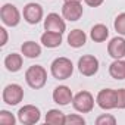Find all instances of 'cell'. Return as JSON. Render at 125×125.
Here are the masks:
<instances>
[{
  "instance_id": "6da1fadb",
  "label": "cell",
  "mask_w": 125,
  "mask_h": 125,
  "mask_svg": "<svg viewBox=\"0 0 125 125\" xmlns=\"http://www.w3.org/2000/svg\"><path fill=\"white\" fill-rule=\"evenodd\" d=\"M25 80L31 88H34V90L43 88L46 85V81H47V71L41 65H32L27 69Z\"/></svg>"
},
{
  "instance_id": "7a4b0ae2",
  "label": "cell",
  "mask_w": 125,
  "mask_h": 125,
  "mask_svg": "<svg viewBox=\"0 0 125 125\" xmlns=\"http://www.w3.org/2000/svg\"><path fill=\"white\" fill-rule=\"evenodd\" d=\"M50 71L56 80H68L74 72V65L68 57H57L52 62Z\"/></svg>"
},
{
  "instance_id": "3957f363",
  "label": "cell",
  "mask_w": 125,
  "mask_h": 125,
  "mask_svg": "<svg viewBox=\"0 0 125 125\" xmlns=\"http://www.w3.org/2000/svg\"><path fill=\"white\" fill-rule=\"evenodd\" d=\"M72 106L80 113H88L94 107V97L90 91H80L74 96Z\"/></svg>"
},
{
  "instance_id": "277c9868",
  "label": "cell",
  "mask_w": 125,
  "mask_h": 125,
  "mask_svg": "<svg viewBox=\"0 0 125 125\" xmlns=\"http://www.w3.org/2000/svg\"><path fill=\"white\" fill-rule=\"evenodd\" d=\"M78 69L85 77H93L99 71V60L93 54H85L78 60Z\"/></svg>"
},
{
  "instance_id": "5b68a950",
  "label": "cell",
  "mask_w": 125,
  "mask_h": 125,
  "mask_svg": "<svg viewBox=\"0 0 125 125\" xmlns=\"http://www.w3.org/2000/svg\"><path fill=\"white\" fill-rule=\"evenodd\" d=\"M24 99V88L19 84H9L3 90V102L9 106H15Z\"/></svg>"
},
{
  "instance_id": "8992f818",
  "label": "cell",
  "mask_w": 125,
  "mask_h": 125,
  "mask_svg": "<svg viewBox=\"0 0 125 125\" xmlns=\"http://www.w3.org/2000/svg\"><path fill=\"white\" fill-rule=\"evenodd\" d=\"M40 109L35 107L34 104H25L24 107L19 109L18 112V119L24 125H32L40 121Z\"/></svg>"
},
{
  "instance_id": "52a82bcc",
  "label": "cell",
  "mask_w": 125,
  "mask_h": 125,
  "mask_svg": "<svg viewBox=\"0 0 125 125\" xmlns=\"http://www.w3.org/2000/svg\"><path fill=\"white\" fill-rule=\"evenodd\" d=\"M0 18H2L3 24L8 27H16L21 21V13L16 9L15 5L6 3L2 6V10H0Z\"/></svg>"
},
{
  "instance_id": "ba28073f",
  "label": "cell",
  "mask_w": 125,
  "mask_h": 125,
  "mask_svg": "<svg viewBox=\"0 0 125 125\" xmlns=\"http://www.w3.org/2000/svg\"><path fill=\"white\" fill-rule=\"evenodd\" d=\"M96 102H97L99 107H102L103 110L115 109L116 107V90H112V88L100 90L96 97Z\"/></svg>"
},
{
  "instance_id": "9c48e42d",
  "label": "cell",
  "mask_w": 125,
  "mask_h": 125,
  "mask_svg": "<svg viewBox=\"0 0 125 125\" xmlns=\"http://www.w3.org/2000/svg\"><path fill=\"white\" fill-rule=\"evenodd\" d=\"M83 5L81 2H65L63 6H62V15H63L65 19L74 22L78 21L83 16Z\"/></svg>"
},
{
  "instance_id": "30bf717a",
  "label": "cell",
  "mask_w": 125,
  "mask_h": 125,
  "mask_svg": "<svg viewBox=\"0 0 125 125\" xmlns=\"http://www.w3.org/2000/svg\"><path fill=\"white\" fill-rule=\"evenodd\" d=\"M22 15H24V19L28 24L35 25L43 19V8L38 3H28V5L24 6Z\"/></svg>"
},
{
  "instance_id": "8fae6325",
  "label": "cell",
  "mask_w": 125,
  "mask_h": 125,
  "mask_svg": "<svg viewBox=\"0 0 125 125\" xmlns=\"http://www.w3.org/2000/svg\"><path fill=\"white\" fill-rule=\"evenodd\" d=\"M44 30L63 34L65 30H66V24L57 13H49L46 16V19H44Z\"/></svg>"
},
{
  "instance_id": "7c38bea8",
  "label": "cell",
  "mask_w": 125,
  "mask_h": 125,
  "mask_svg": "<svg viewBox=\"0 0 125 125\" xmlns=\"http://www.w3.org/2000/svg\"><path fill=\"white\" fill-rule=\"evenodd\" d=\"M53 100H54V103H57L60 106H66V104H69L74 100V94H72L69 87L59 85L53 91Z\"/></svg>"
},
{
  "instance_id": "4fadbf2b",
  "label": "cell",
  "mask_w": 125,
  "mask_h": 125,
  "mask_svg": "<svg viewBox=\"0 0 125 125\" xmlns=\"http://www.w3.org/2000/svg\"><path fill=\"white\" fill-rule=\"evenodd\" d=\"M107 53L113 59H122L125 57V38L122 37H115L110 40L107 44Z\"/></svg>"
},
{
  "instance_id": "5bb4252c",
  "label": "cell",
  "mask_w": 125,
  "mask_h": 125,
  "mask_svg": "<svg viewBox=\"0 0 125 125\" xmlns=\"http://www.w3.org/2000/svg\"><path fill=\"white\" fill-rule=\"evenodd\" d=\"M87 41V35L83 30H72L69 34H68V44L74 49H78V47H83Z\"/></svg>"
},
{
  "instance_id": "9a60e30c",
  "label": "cell",
  "mask_w": 125,
  "mask_h": 125,
  "mask_svg": "<svg viewBox=\"0 0 125 125\" xmlns=\"http://www.w3.org/2000/svg\"><path fill=\"white\" fill-rule=\"evenodd\" d=\"M41 43H43V46H46L49 49L59 47L60 43H62V34L60 32H53V31H46L41 35Z\"/></svg>"
},
{
  "instance_id": "2e32d148",
  "label": "cell",
  "mask_w": 125,
  "mask_h": 125,
  "mask_svg": "<svg viewBox=\"0 0 125 125\" xmlns=\"http://www.w3.org/2000/svg\"><path fill=\"white\" fill-rule=\"evenodd\" d=\"M109 74L115 80H125V60L115 59L109 66Z\"/></svg>"
},
{
  "instance_id": "e0dca14e",
  "label": "cell",
  "mask_w": 125,
  "mask_h": 125,
  "mask_svg": "<svg viewBox=\"0 0 125 125\" xmlns=\"http://www.w3.org/2000/svg\"><path fill=\"white\" fill-rule=\"evenodd\" d=\"M5 66L9 72H18L22 68V56L18 53H10L5 59Z\"/></svg>"
},
{
  "instance_id": "ac0fdd59",
  "label": "cell",
  "mask_w": 125,
  "mask_h": 125,
  "mask_svg": "<svg viewBox=\"0 0 125 125\" xmlns=\"http://www.w3.org/2000/svg\"><path fill=\"white\" fill-rule=\"evenodd\" d=\"M90 37H91V40L96 41V43H103V41H106V38L109 37V30H107V27L103 25V24H96V25L91 28V31H90Z\"/></svg>"
},
{
  "instance_id": "d6986e66",
  "label": "cell",
  "mask_w": 125,
  "mask_h": 125,
  "mask_svg": "<svg viewBox=\"0 0 125 125\" xmlns=\"http://www.w3.org/2000/svg\"><path fill=\"white\" fill-rule=\"evenodd\" d=\"M21 52L25 57L34 59V57H38L41 54V47H40V44H37L34 41H25L21 46Z\"/></svg>"
},
{
  "instance_id": "ffe728a7",
  "label": "cell",
  "mask_w": 125,
  "mask_h": 125,
  "mask_svg": "<svg viewBox=\"0 0 125 125\" xmlns=\"http://www.w3.org/2000/svg\"><path fill=\"white\" fill-rule=\"evenodd\" d=\"M46 124L52 125H65V115L59 109H50L46 113Z\"/></svg>"
},
{
  "instance_id": "44dd1931",
  "label": "cell",
  "mask_w": 125,
  "mask_h": 125,
  "mask_svg": "<svg viewBox=\"0 0 125 125\" xmlns=\"http://www.w3.org/2000/svg\"><path fill=\"white\" fill-rule=\"evenodd\" d=\"M113 25H115V30H116L118 34L125 35V12H124V13H119V15L116 16Z\"/></svg>"
},
{
  "instance_id": "7402d4cb",
  "label": "cell",
  "mask_w": 125,
  "mask_h": 125,
  "mask_svg": "<svg viewBox=\"0 0 125 125\" xmlns=\"http://www.w3.org/2000/svg\"><path fill=\"white\" fill-rule=\"evenodd\" d=\"M16 122L15 116L8 112V110H0V124H3V125H13Z\"/></svg>"
},
{
  "instance_id": "603a6c76",
  "label": "cell",
  "mask_w": 125,
  "mask_h": 125,
  "mask_svg": "<svg viewBox=\"0 0 125 125\" xmlns=\"http://www.w3.org/2000/svg\"><path fill=\"white\" fill-rule=\"evenodd\" d=\"M85 119L80 115H66L65 116V125H84Z\"/></svg>"
},
{
  "instance_id": "cb8c5ba5",
  "label": "cell",
  "mask_w": 125,
  "mask_h": 125,
  "mask_svg": "<svg viewBox=\"0 0 125 125\" xmlns=\"http://www.w3.org/2000/svg\"><path fill=\"white\" fill-rule=\"evenodd\" d=\"M97 125H115L116 124V118L112 115H102L96 119Z\"/></svg>"
},
{
  "instance_id": "d4e9b609",
  "label": "cell",
  "mask_w": 125,
  "mask_h": 125,
  "mask_svg": "<svg viewBox=\"0 0 125 125\" xmlns=\"http://www.w3.org/2000/svg\"><path fill=\"white\" fill-rule=\"evenodd\" d=\"M116 107L125 109V88L116 90Z\"/></svg>"
},
{
  "instance_id": "484cf974",
  "label": "cell",
  "mask_w": 125,
  "mask_h": 125,
  "mask_svg": "<svg viewBox=\"0 0 125 125\" xmlns=\"http://www.w3.org/2000/svg\"><path fill=\"white\" fill-rule=\"evenodd\" d=\"M84 2L88 5V6H91V8H99L104 0H84Z\"/></svg>"
},
{
  "instance_id": "4316f807",
  "label": "cell",
  "mask_w": 125,
  "mask_h": 125,
  "mask_svg": "<svg viewBox=\"0 0 125 125\" xmlns=\"http://www.w3.org/2000/svg\"><path fill=\"white\" fill-rule=\"evenodd\" d=\"M0 34H2V41H0V46H5L8 43V31L5 28H0Z\"/></svg>"
},
{
  "instance_id": "83f0119b",
  "label": "cell",
  "mask_w": 125,
  "mask_h": 125,
  "mask_svg": "<svg viewBox=\"0 0 125 125\" xmlns=\"http://www.w3.org/2000/svg\"><path fill=\"white\" fill-rule=\"evenodd\" d=\"M63 2H83V0H63Z\"/></svg>"
}]
</instances>
